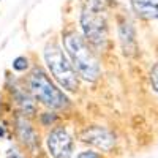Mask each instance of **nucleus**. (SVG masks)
I'll return each instance as SVG.
<instances>
[{"mask_svg": "<svg viewBox=\"0 0 158 158\" xmlns=\"http://www.w3.org/2000/svg\"><path fill=\"white\" fill-rule=\"evenodd\" d=\"M118 36H120V44L123 54L131 57L136 54L138 51V43H136V33L130 21L120 19L118 21Z\"/></svg>", "mask_w": 158, "mask_h": 158, "instance_id": "obj_7", "label": "nucleus"}, {"mask_svg": "<svg viewBox=\"0 0 158 158\" xmlns=\"http://www.w3.org/2000/svg\"><path fill=\"white\" fill-rule=\"evenodd\" d=\"M56 115L54 114H51V112H44V114H41V123L43 125H51V123H54L56 122Z\"/></svg>", "mask_w": 158, "mask_h": 158, "instance_id": "obj_13", "label": "nucleus"}, {"mask_svg": "<svg viewBox=\"0 0 158 158\" xmlns=\"http://www.w3.org/2000/svg\"><path fill=\"white\" fill-rule=\"evenodd\" d=\"M27 67H29V60L25 57H16L13 60V70H16V71H25Z\"/></svg>", "mask_w": 158, "mask_h": 158, "instance_id": "obj_11", "label": "nucleus"}, {"mask_svg": "<svg viewBox=\"0 0 158 158\" xmlns=\"http://www.w3.org/2000/svg\"><path fill=\"white\" fill-rule=\"evenodd\" d=\"M133 11L144 19H158V0H130Z\"/></svg>", "mask_w": 158, "mask_h": 158, "instance_id": "obj_8", "label": "nucleus"}, {"mask_svg": "<svg viewBox=\"0 0 158 158\" xmlns=\"http://www.w3.org/2000/svg\"><path fill=\"white\" fill-rule=\"evenodd\" d=\"M16 125H18V136H19V139H21L27 147L33 149V147L36 146L38 139H36V133H35L33 127L30 125V122H29L25 117L19 115Z\"/></svg>", "mask_w": 158, "mask_h": 158, "instance_id": "obj_9", "label": "nucleus"}, {"mask_svg": "<svg viewBox=\"0 0 158 158\" xmlns=\"http://www.w3.org/2000/svg\"><path fill=\"white\" fill-rule=\"evenodd\" d=\"M84 40L90 48L103 51L108 44V18L101 0H84L81 13Z\"/></svg>", "mask_w": 158, "mask_h": 158, "instance_id": "obj_2", "label": "nucleus"}, {"mask_svg": "<svg viewBox=\"0 0 158 158\" xmlns=\"http://www.w3.org/2000/svg\"><path fill=\"white\" fill-rule=\"evenodd\" d=\"M15 98H16L18 106L24 112V115H32L35 112V101L29 94H25V92H16Z\"/></svg>", "mask_w": 158, "mask_h": 158, "instance_id": "obj_10", "label": "nucleus"}, {"mask_svg": "<svg viewBox=\"0 0 158 158\" xmlns=\"http://www.w3.org/2000/svg\"><path fill=\"white\" fill-rule=\"evenodd\" d=\"M48 150L52 158H71L73 155V138L63 127H57L48 135Z\"/></svg>", "mask_w": 158, "mask_h": 158, "instance_id": "obj_5", "label": "nucleus"}, {"mask_svg": "<svg viewBox=\"0 0 158 158\" xmlns=\"http://www.w3.org/2000/svg\"><path fill=\"white\" fill-rule=\"evenodd\" d=\"M30 90L35 100L41 101L52 109H65L68 106V98L60 89L49 79V76L41 70L35 68L30 74Z\"/></svg>", "mask_w": 158, "mask_h": 158, "instance_id": "obj_4", "label": "nucleus"}, {"mask_svg": "<svg viewBox=\"0 0 158 158\" xmlns=\"http://www.w3.org/2000/svg\"><path fill=\"white\" fill-rule=\"evenodd\" d=\"M44 60L48 68L56 81L68 92H76L79 89V77L73 68L71 62L65 56L62 48L56 43H49L44 48Z\"/></svg>", "mask_w": 158, "mask_h": 158, "instance_id": "obj_3", "label": "nucleus"}, {"mask_svg": "<svg viewBox=\"0 0 158 158\" xmlns=\"http://www.w3.org/2000/svg\"><path fill=\"white\" fill-rule=\"evenodd\" d=\"M0 136H3V128L0 127Z\"/></svg>", "mask_w": 158, "mask_h": 158, "instance_id": "obj_16", "label": "nucleus"}, {"mask_svg": "<svg viewBox=\"0 0 158 158\" xmlns=\"http://www.w3.org/2000/svg\"><path fill=\"white\" fill-rule=\"evenodd\" d=\"M79 139L85 144H90V146L100 149V150H104V152H109L115 146L114 133H111L108 128L100 127V125L87 127L85 130H82L81 135H79Z\"/></svg>", "mask_w": 158, "mask_h": 158, "instance_id": "obj_6", "label": "nucleus"}, {"mask_svg": "<svg viewBox=\"0 0 158 158\" xmlns=\"http://www.w3.org/2000/svg\"><path fill=\"white\" fill-rule=\"evenodd\" d=\"M6 158H24V156L18 152L16 147H11V149H8V152H6Z\"/></svg>", "mask_w": 158, "mask_h": 158, "instance_id": "obj_15", "label": "nucleus"}, {"mask_svg": "<svg viewBox=\"0 0 158 158\" xmlns=\"http://www.w3.org/2000/svg\"><path fill=\"white\" fill-rule=\"evenodd\" d=\"M150 84H152V89L158 94V63H155L150 70Z\"/></svg>", "mask_w": 158, "mask_h": 158, "instance_id": "obj_12", "label": "nucleus"}, {"mask_svg": "<svg viewBox=\"0 0 158 158\" xmlns=\"http://www.w3.org/2000/svg\"><path fill=\"white\" fill-rule=\"evenodd\" d=\"M76 158H101V155L97 152H81Z\"/></svg>", "mask_w": 158, "mask_h": 158, "instance_id": "obj_14", "label": "nucleus"}, {"mask_svg": "<svg viewBox=\"0 0 158 158\" xmlns=\"http://www.w3.org/2000/svg\"><path fill=\"white\" fill-rule=\"evenodd\" d=\"M62 40L76 74L89 82L97 81L100 76V65L84 36L74 30H68L62 35Z\"/></svg>", "mask_w": 158, "mask_h": 158, "instance_id": "obj_1", "label": "nucleus"}]
</instances>
